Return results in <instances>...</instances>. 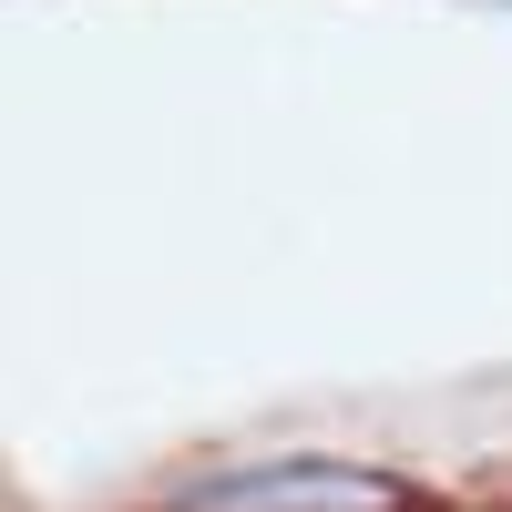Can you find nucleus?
Segmentation results:
<instances>
[{
	"instance_id": "nucleus-1",
	"label": "nucleus",
	"mask_w": 512,
	"mask_h": 512,
	"mask_svg": "<svg viewBox=\"0 0 512 512\" xmlns=\"http://www.w3.org/2000/svg\"><path fill=\"white\" fill-rule=\"evenodd\" d=\"M420 492L379 461H338V451H277V461H236L175 492V512H410Z\"/></svg>"
}]
</instances>
